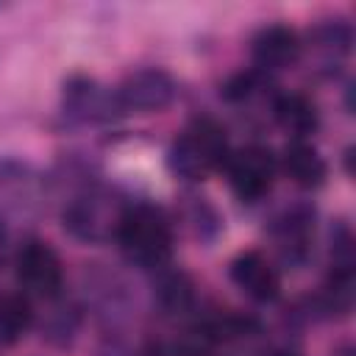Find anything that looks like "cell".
Instances as JSON below:
<instances>
[{
	"label": "cell",
	"instance_id": "cell-1",
	"mask_svg": "<svg viewBox=\"0 0 356 356\" xmlns=\"http://www.w3.org/2000/svg\"><path fill=\"white\" fill-rule=\"evenodd\" d=\"M122 253L150 270H161L172 256V225L159 206L131 203L120 220L117 236Z\"/></svg>",
	"mask_w": 356,
	"mask_h": 356
},
{
	"label": "cell",
	"instance_id": "cell-2",
	"mask_svg": "<svg viewBox=\"0 0 356 356\" xmlns=\"http://www.w3.org/2000/svg\"><path fill=\"white\" fill-rule=\"evenodd\" d=\"M228 156L231 150H228L225 128L211 117H197L172 142L167 164L175 175L186 181H206L211 172L225 167Z\"/></svg>",
	"mask_w": 356,
	"mask_h": 356
},
{
	"label": "cell",
	"instance_id": "cell-3",
	"mask_svg": "<svg viewBox=\"0 0 356 356\" xmlns=\"http://www.w3.org/2000/svg\"><path fill=\"white\" fill-rule=\"evenodd\" d=\"M131 203H120L117 195H111L108 189L100 186H86L81 195H75L67 206H64V228L89 245L106 242L108 236H117L120 220L125 214Z\"/></svg>",
	"mask_w": 356,
	"mask_h": 356
},
{
	"label": "cell",
	"instance_id": "cell-4",
	"mask_svg": "<svg viewBox=\"0 0 356 356\" xmlns=\"http://www.w3.org/2000/svg\"><path fill=\"white\" fill-rule=\"evenodd\" d=\"M175 81L170 72L159 67H145L122 78V83L114 89V103L117 111H136V114H150L161 111L175 100Z\"/></svg>",
	"mask_w": 356,
	"mask_h": 356
},
{
	"label": "cell",
	"instance_id": "cell-5",
	"mask_svg": "<svg viewBox=\"0 0 356 356\" xmlns=\"http://www.w3.org/2000/svg\"><path fill=\"white\" fill-rule=\"evenodd\" d=\"M225 172H228V184H231L234 195L242 203H256L273 189L275 156L261 145H248L228 156Z\"/></svg>",
	"mask_w": 356,
	"mask_h": 356
},
{
	"label": "cell",
	"instance_id": "cell-6",
	"mask_svg": "<svg viewBox=\"0 0 356 356\" xmlns=\"http://www.w3.org/2000/svg\"><path fill=\"white\" fill-rule=\"evenodd\" d=\"M14 273H17V284L36 298H56L64 284L61 259L42 239H31L19 248L14 259Z\"/></svg>",
	"mask_w": 356,
	"mask_h": 356
},
{
	"label": "cell",
	"instance_id": "cell-7",
	"mask_svg": "<svg viewBox=\"0 0 356 356\" xmlns=\"http://www.w3.org/2000/svg\"><path fill=\"white\" fill-rule=\"evenodd\" d=\"M228 273L231 281L256 303H273L281 292V278L275 267L259 250H242L239 256H234Z\"/></svg>",
	"mask_w": 356,
	"mask_h": 356
},
{
	"label": "cell",
	"instance_id": "cell-8",
	"mask_svg": "<svg viewBox=\"0 0 356 356\" xmlns=\"http://www.w3.org/2000/svg\"><path fill=\"white\" fill-rule=\"evenodd\" d=\"M61 103H64V114L81 122H97V120H108L111 114H117L114 92L103 89L95 78H86V75H72L64 83Z\"/></svg>",
	"mask_w": 356,
	"mask_h": 356
},
{
	"label": "cell",
	"instance_id": "cell-9",
	"mask_svg": "<svg viewBox=\"0 0 356 356\" xmlns=\"http://www.w3.org/2000/svg\"><path fill=\"white\" fill-rule=\"evenodd\" d=\"M250 56H253V70L256 72H278L286 70L289 64L298 61L300 56V39L289 25H267L256 33L253 44H250Z\"/></svg>",
	"mask_w": 356,
	"mask_h": 356
},
{
	"label": "cell",
	"instance_id": "cell-10",
	"mask_svg": "<svg viewBox=\"0 0 356 356\" xmlns=\"http://www.w3.org/2000/svg\"><path fill=\"white\" fill-rule=\"evenodd\" d=\"M312 234H314V209H309V206L286 209L273 225L278 253L286 264H303L309 259Z\"/></svg>",
	"mask_w": 356,
	"mask_h": 356
},
{
	"label": "cell",
	"instance_id": "cell-11",
	"mask_svg": "<svg viewBox=\"0 0 356 356\" xmlns=\"http://www.w3.org/2000/svg\"><path fill=\"white\" fill-rule=\"evenodd\" d=\"M281 167L284 172L303 189H314L325 181V161L323 156L317 153L314 145H309L306 139H292L286 147H284V156H281Z\"/></svg>",
	"mask_w": 356,
	"mask_h": 356
},
{
	"label": "cell",
	"instance_id": "cell-12",
	"mask_svg": "<svg viewBox=\"0 0 356 356\" xmlns=\"http://www.w3.org/2000/svg\"><path fill=\"white\" fill-rule=\"evenodd\" d=\"M273 114H275L278 125L292 134V139H306L320 125L317 106L306 95H298V92L278 95L275 103H273Z\"/></svg>",
	"mask_w": 356,
	"mask_h": 356
},
{
	"label": "cell",
	"instance_id": "cell-13",
	"mask_svg": "<svg viewBox=\"0 0 356 356\" xmlns=\"http://www.w3.org/2000/svg\"><path fill=\"white\" fill-rule=\"evenodd\" d=\"M33 325V306L25 295L0 298V348L17 345Z\"/></svg>",
	"mask_w": 356,
	"mask_h": 356
},
{
	"label": "cell",
	"instance_id": "cell-14",
	"mask_svg": "<svg viewBox=\"0 0 356 356\" xmlns=\"http://www.w3.org/2000/svg\"><path fill=\"white\" fill-rule=\"evenodd\" d=\"M192 289H195V286H192V281H189L184 273H164V275L159 278L156 298H159V303H161L167 312L181 314V312H186V309L192 306V300H195V292H192Z\"/></svg>",
	"mask_w": 356,
	"mask_h": 356
},
{
	"label": "cell",
	"instance_id": "cell-15",
	"mask_svg": "<svg viewBox=\"0 0 356 356\" xmlns=\"http://www.w3.org/2000/svg\"><path fill=\"white\" fill-rule=\"evenodd\" d=\"M31 184V170L17 161H0V203H11L8 197L17 195V189H25Z\"/></svg>",
	"mask_w": 356,
	"mask_h": 356
},
{
	"label": "cell",
	"instance_id": "cell-16",
	"mask_svg": "<svg viewBox=\"0 0 356 356\" xmlns=\"http://www.w3.org/2000/svg\"><path fill=\"white\" fill-rule=\"evenodd\" d=\"M259 81H261V72L256 70H245V72H236L231 75L225 83H222V100L228 103H239V100H248L256 89H259Z\"/></svg>",
	"mask_w": 356,
	"mask_h": 356
},
{
	"label": "cell",
	"instance_id": "cell-17",
	"mask_svg": "<svg viewBox=\"0 0 356 356\" xmlns=\"http://www.w3.org/2000/svg\"><path fill=\"white\" fill-rule=\"evenodd\" d=\"M3 248H6V234L0 231V259H3Z\"/></svg>",
	"mask_w": 356,
	"mask_h": 356
}]
</instances>
